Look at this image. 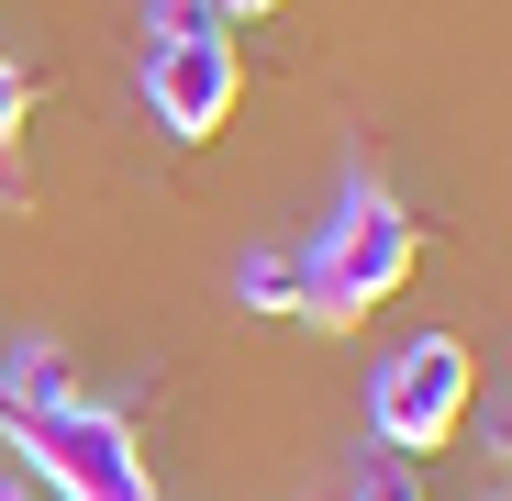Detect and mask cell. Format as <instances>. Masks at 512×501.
I'll return each instance as SVG.
<instances>
[{
    "instance_id": "11",
    "label": "cell",
    "mask_w": 512,
    "mask_h": 501,
    "mask_svg": "<svg viewBox=\"0 0 512 501\" xmlns=\"http://www.w3.org/2000/svg\"><path fill=\"white\" fill-rule=\"evenodd\" d=\"M212 12H279V0H212Z\"/></svg>"
},
{
    "instance_id": "10",
    "label": "cell",
    "mask_w": 512,
    "mask_h": 501,
    "mask_svg": "<svg viewBox=\"0 0 512 501\" xmlns=\"http://www.w3.org/2000/svg\"><path fill=\"white\" fill-rule=\"evenodd\" d=\"M0 501H45V490H34V468H0Z\"/></svg>"
},
{
    "instance_id": "12",
    "label": "cell",
    "mask_w": 512,
    "mask_h": 501,
    "mask_svg": "<svg viewBox=\"0 0 512 501\" xmlns=\"http://www.w3.org/2000/svg\"><path fill=\"white\" fill-rule=\"evenodd\" d=\"M501 501H512V490H501Z\"/></svg>"
},
{
    "instance_id": "1",
    "label": "cell",
    "mask_w": 512,
    "mask_h": 501,
    "mask_svg": "<svg viewBox=\"0 0 512 501\" xmlns=\"http://www.w3.org/2000/svg\"><path fill=\"white\" fill-rule=\"evenodd\" d=\"M423 257V234L401 212L390 179H368V167H346V190H334L323 234H312V257H301V323H368Z\"/></svg>"
},
{
    "instance_id": "7",
    "label": "cell",
    "mask_w": 512,
    "mask_h": 501,
    "mask_svg": "<svg viewBox=\"0 0 512 501\" xmlns=\"http://www.w3.org/2000/svg\"><path fill=\"white\" fill-rule=\"evenodd\" d=\"M23 123H34V78L0 56V190L23 201Z\"/></svg>"
},
{
    "instance_id": "2",
    "label": "cell",
    "mask_w": 512,
    "mask_h": 501,
    "mask_svg": "<svg viewBox=\"0 0 512 501\" xmlns=\"http://www.w3.org/2000/svg\"><path fill=\"white\" fill-rule=\"evenodd\" d=\"M12 435V468H34V490L56 501H167L145 479V446L112 401H67V412H0Z\"/></svg>"
},
{
    "instance_id": "6",
    "label": "cell",
    "mask_w": 512,
    "mask_h": 501,
    "mask_svg": "<svg viewBox=\"0 0 512 501\" xmlns=\"http://www.w3.org/2000/svg\"><path fill=\"white\" fill-rule=\"evenodd\" d=\"M234 290H245V312H301V257L245 245V257H234Z\"/></svg>"
},
{
    "instance_id": "3",
    "label": "cell",
    "mask_w": 512,
    "mask_h": 501,
    "mask_svg": "<svg viewBox=\"0 0 512 501\" xmlns=\"http://www.w3.org/2000/svg\"><path fill=\"white\" fill-rule=\"evenodd\" d=\"M468 401H479L468 346H457V334H412V346H390L379 379H368V435L390 457H435V446H457Z\"/></svg>"
},
{
    "instance_id": "5",
    "label": "cell",
    "mask_w": 512,
    "mask_h": 501,
    "mask_svg": "<svg viewBox=\"0 0 512 501\" xmlns=\"http://www.w3.org/2000/svg\"><path fill=\"white\" fill-rule=\"evenodd\" d=\"M67 401H90L78 368H67V346L56 334H12V346H0V412H67Z\"/></svg>"
},
{
    "instance_id": "4",
    "label": "cell",
    "mask_w": 512,
    "mask_h": 501,
    "mask_svg": "<svg viewBox=\"0 0 512 501\" xmlns=\"http://www.w3.org/2000/svg\"><path fill=\"white\" fill-rule=\"evenodd\" d=\"M145 101H156V123L179 134V145H212V134L234 123V101H245V67H234L223 23H201V34H145Z\"/></svg>"
},
{
    "instance_id": "9",
    "label": "cell",
    "mask_w": 512,
    "mask_h": 501,
    "mask_svg": "<svg viewBox=\"0 0 512 501\" xmlns=\"http://www.w3.org/2000/svg\"><path fill=\"white\" fill-rule=\"evenodd\" d=\"M201 23H223L212 0H145V34H201Z\"/></svg>"
},
{
    "instance_id": "8",
    "label": "cell",
    "mask_w": 512,
    "mask_h": 501,
    "mask_svg": "<svg viewBox=\"0 0 512 501\" xmlns=\"http://www.w3.org/2000/svg\"><path fill=\"white\" fill-rule=\"evenodd\" d=\"M346 501H423V479H412V457H390V446H379V457L357 468V490H346Z\"/></svg>"
}]
</instances>
